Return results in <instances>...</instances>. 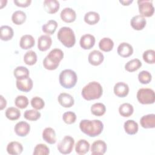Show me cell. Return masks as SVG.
<instances>
[{
  "label": "cell",
  "instance_id": "cell-20",
  "mask_svg": "<svg viewBox=\"0 0 155 155\" xmlns=\"http://www.w3.org/2000/svg\"><path fill=\"white\" fill-rule=\"evenodd\" d=\"M43 5L44 10L50 14L56 13L60 7L59 2L56 0H45Z\"/></svg>",
  "mask_w": 155,
  "mask_h": 155
},
{
  "label": "cell",
  "instance_id": "cell-7",
  "mask_svg": "<svg viewBox=\"0 0 155 155\" xmlns=\"http://www.w3.org/2000/svg\"><path fill=\"white\" fill-rule=\"evenodd\" d=\"M139 12L141 16L145 17L152 16L154 12V8L152 1L149 0H139L137 1Z\"/></svg>",
  "mask_w": 155,
  "mask_h": 155
},
{
  "label": "cell",
  "instance_id": "cell-5",
  "mask_svg": "<svg viewBox=\"0 0 155 155\" xmlns=\"http://www.w3.org/2000/svg\"><path fill=\"white\" fill-rule=\"evenodd\" d=\"M136 96L138 101L142 104H151L155 101L154 90L148 88H140L137 91Z\"/></svg>",
  "mask_w": 155,
  "mask_h": 155
},
{
  "label": "cell",
  "instance_id": "cell-47",
  "mask_svg": "<svg viewBox=\"0 0 155 155\" xmlns=\"http://www.w3.org/2000/svg\"><path fill=\"white\" fill-rule=\"evenodd\" d=\"M0 98H1V100H0V110H2L7 105V101L5 100V99L4 98V97L1 95L0 96Z\"/></svg>",
  "mask_w": 155,
  "mask_h": 155
},
{
  "label": "cell",
  "instance_id": "cell-18",
  "mask_svg": "<svg viewBox=\"0 0 155 155\" xmlns=\"http://www.w3.org/2000/svg\"><path fill=\"white\" fill-rule=\"evenodd\" d=\"M51 44V38L48 35H41L38 39V48L42 51H45L49 49Z\"/></svg>",
  "mask_w": 155,
  "mask_h": 155
},
{
  "label": "cell",
  "instance_id": "cell-3",
  "mask_svg": "<svg viewBox=\"0 0 155 155\" xmlns=\"http://www.w3.org/2000/svg\"><path fill=\"white\" fill-rule=\"evenodd\" d=\"M58 39L66 47L70 48L74 45L76 38L73 30L68 27H61L57 34Z\"/></svg>",
  "mask_w": 155,
  "mask_h": 155
},
{
  "label": "cell",
  "instance_id": "cell-29",
  "mask_svg": "<svg viewBox=\"0 0 155 155\" xmlns=\"http://www.w3.org/2000/svg\"><path fill=\"white\" fill-rule=\"evenodd\" d=\"M58 27V23L54 20H49L42 26V31L48 35H53Z\"/></svg>",
  "mask_w": 155,
  "mask_h": 155
},
{
  "label": "cell",
  "instance_id": "cell-2",
  "mask_svg": "<svg viewBox=\"0 0 155 155\" xmlns=\"http://www.w3.org/2000/svg\"><path fill=\"white\" fill-rule=\"evenodd\" d=\"M102 93L103 89L101 85L97 82L93 81L84 87L81 94L85 100L91 101L100 98Z\"/></svg>",
  "mask_w": 155,
  "mask_h": 155
},
{
  "label": "cell",
  "instance_id": "cell-4",
  "mask_svg": "<svg viewBox=\"0 0 155 155\" xmlns=\"http://www.w3.org/2000/svg\"><path fill=\"white\" fill-rule=\"evenodd\" d=\"M59 83L65 88L70 89L75 86L77 82V75L75 71L70 69L62 70L59 77Z\"/></svg>",
  "mask_w": 155,
  "mask_h": 155
},
{
  "label": "cell",
  "instance_id": "cell-35",
  "mask_svg": "<svg viewBox=\"0 0 155 155\" xmlns=\"http://www.w3.org/2000/svg\"><path fill=\"white\" fill-rule=\"evenodd\" d=\"M106 107L102 103L97 102L93 104L91 107V113L96 116H101L105 114Z\"/></svg>",
  "mask_w": 155,
  "mask_h": 155
},
{
  "label": "cell",
  "instance_id": "cell-21",
  "mask_svg": "<svg viewBox=\"0 0 155 155\" xmlns=\"http://www.w3.org/2000/svg\"><path fill=\"white\" fill-rule=\"evenodd\" d=\"M43 139L49 144H54L56 142V136L54 130L51 127L45 128L42 131Z\"/></svg>",
  "mask_w": 155,
  "mask_h": 155
},
{
  "label": "cell",
  "instance_id": "cell-23",
  "mask_svg": "<svg viewBox=\"0 0 155 155\" xmlns=\"http://www.w3.org/2000/svg\"><path fill=\"white\" fill-rule=\"evenodd\" d=\"M35 41L34 38L30 35H23L20 39L19 45L21 48L27 50L31 48L35 45Z\"/></svg>",
  "mask_w": 155,
  "mask_h": 155
},
{
  "label": "cell",
  "instance_id": "cell-9",
  "mask_svg": "<svg viewBox=\"0 0 155 155\" xmlns=\"http://www.w3.org/2000/svg\"><path fill=\"white\" fill-rule=\"evenodd\" d=\"M95 38L90 34H85L81 36L79 41L80 46L84 50L91 49L95 44Z\"/></svg>",
  "mask_w": 155,
  "mask_h": 155
},
{
  "label": "cell",
  "instance_id": "cell-44",
  "mask_svg": "<svg viewBox=\"0 0 155 155\" xmlns=\"http://www.w3.org/2000/svg\"><path fill=\"white\" fill-rule=\"evenodd\" d=\"M62 119L67 124H73L76 119V115L73 111H67L63 114Z\"/></svg>",
  "mask_w": 155,
  "mask_h": 155
},
{
  "label": "cell",
  "instance_id": "cell-6",
  "mask_svg": "<svg viewBox=\"0 0 155 155\" xmlns=\"http://www.w3.org/2000/svg\"><path fill=\"white\" fill-rule=\"evenodd\" d=\"M74 144V139L70 136H65L58 143V150L61 154H70L73 150Z\"/></svg>",
  "mask_w": 155,
  "mask_h": 155
},
{
  "label": "cell",
  "instance_id": "cell-37",
  "mask_svg": "<svg viewBox=\"0 0 155 155\" xmlns=\"http://www.w3.org/2000/svg\"><path fill=\"white\" fill-rule=\"evenodd\" d=\"M24 61L27 65H34L37 61V55L36 53L32 50L27 51L24 56Z\"/></svg>",
  "mask_w": 155,
  "mask_h": 155
},
{
  "label": "cell",
  "instance_id": "cell-43",
  "mask_svg": "<svg viewBox=\"0 0 155 155\" xmlns=\"http://www.w3.org/2000/svg\"><path fill=\"white\" fill-rule=\"evenodd\" d=\"M31 105L36 110H41L44 107L45 102L44 100L38 96H35L31 99Z\"/></svg>",
  "mask_w": 155,
  "mask_h": 155
},
{
  "label": "cell",
  "instance_id": "cell-19",
  "mask_svg": "<svg viewBox=\"0 0 155 155\" xmlns=\"http://www.w3.org/2000/svg\"><path fill=\"white\" fill-rule=\"evenodd\" d=\"M140 124L144 128H154L155 127V114H148L142 116L140 120Z\"/></svg>",
  "mask_w": 155,
  "mask_h": 155
},
{
  "label": "cell",
  "instance_id": "cell-22",
  "mask_svg": "<svg viewBox=\"0 0 155 155\" xmlns=\"http://www.w3.org/2000/svg\"><path fill=\"white\" fill-rule=\"evenodd\" d=\"M23 151L22 145L16 141H12L8 143L7 146V151L9 154L18 155L21 154Z\"/></svg>",
  "mask_w": 155,
  "mask_h": 155
},
{
  "label": "cell",
  "instance_id": "cell-12",
  "mask_svg": "<svg viewBox=\"0 0 155 155\" xmlns=\"http://www.w3.org/2000/svg\"><path fill=\"white\" fill-rule=\"evenodd\" d=\"M60 16L63 21L67 23H70L75 21L76 18V14L75 11L71 8L66 7L61 11Z\"/></svg>",
  "mask_w": 155,
  "mask_h": 155
},
{
  "label": "cell",
  "instance_id": "cell-26",
  "mask_svg": "<svg viewBox=\"0 0 155 155\" xmlns=\"http://www.w3.org/2000/svg\"><path fill=\"white\" fill-rule=\"evenodd\" d=\"M14 31L13 28L8 25H2L0 27V38L4 41H7L13 38Z\"/></svg>",
  "mask_w": 155,
  "mask_h": 155
},
{
  "label": "cell",
  "instance_id": "cell-39",
  "mask_svg": "<svg viewBox=\"0 0 155 155\" xmlns=\"http://www.w3.org/2000/svg\"><path fill=\"white\" fill-rule=\"evenodd\" d=\"M50 153V150L48 147L43 143L37 144L33 151L34 155H47Z\"/></svg>",
  "mask_w": 155,
  "mask_h": 155
},
{
  "label": "cell",
  "instance_id": "cell-45",
  "mask_svg": "<svg viewBox=\"0 0 155 155\" xmlns=\"http://www.w3.org/2000/svg\"><path fill=\"white\" fill-rule=\"evenodd\" d=\"M43 65L45 69L48 70H55L59 66V65L53 63L52 61L48 59V58L47 56L43 60Z\"/></svg>",
  "mask_w": 155,
  "mask_h": 155
},
{
  "label": "cell",
  "instance_id": "cell-48",
  "mask_svg": "<svg viewBox=\"0 0 155 155\" xmlns=\"http://www.w3.org/2000/svg\"><path fill=\"white\" fill-rule=\"evenodd\" d=\"M133 0H120L119 2L121 3L123 5H129L131 3L133 2Z\"/></svg>",
  "mask_w": 155,
  "mask_h": 155
},
{
  "label": "cell",
  "instance_id": "cell-10",
  "mask_svg": "<svg viewBox=\"0 0 155 155\" xmlns=\"http://www.w3.org/2000/svg\"><path fill=\"white\" fill-rule=\"evenodd\" d=\"M104 59V54L99 50H93L91 51L88 57V62L94 66H97L102 64Z\"/></svg>",
  "mask_w": 155,
  "mask_h": 155
},
{
  "label": "cell",
  "instance_id": "cell-30",
  "mask_svg": "<svg viewBox=\"0 0 155 155\" xmlns=\"http://www.w3.org/2000/svg\"><path fill=\"white\" fill-rule=\"evenodd\" d=\"M134 108L132 105L129 103H124L121 104L119 108V114L125 117H130L133 114Z\"/></svg>",
  "mask_w": 155,
  "mask_h": 155
},
{
  "label": "cell",
  "instance_id": "cell-34",
  "mask_svg": "<svg viewBox=\"0 0 155 155\" xmlns=\"http://www.w3.org/2000/svg\"><path fill=\"white\" fill-rule=\"evenodd\" d=\"M142 66V62L138 59H133L128 61L125 65V69L129 72L137 70Z\"/></svg>",
  "mask_w": 155,
  "mask_h": 155
},
{
  "label": "cell",
  "instance_id": "cell-25",
  "mask_svg": "<svg viewBox=\"0 0 155 155\" xmlns=\"http://www.w3.org/2000/svg\"><path fill=\"white\" fill-rule=\"evenodd\" d=\"M90 143L85 139L79 140L75 145V151L79 155H84L88 152Z\"/></svg>",
  "mask_w": 155,
  "mask_h": 155
},
{
  "label": "cell",
  "instance_id": "cell-38",
  "mask_svg": "<svg viewBox=\"0 0 155 155\" xmlns=\"http://www.w3.org/2000/svg\"><path fill=\"white\" fill-rule=\"evenodd\" d=\"M41 113L36 110H28L24 113V117L28 120L35 121L41 117Z\"/></svg>",
  "mask_w": 155,
  "mask_h": 155
},
{
  "label": "cell",
  "instance_id": "cell-13",
  "mask_svg": "<svg viewBox=\"0 0 155 155\" xmlns=\"http://www.w3.org/2000/svg\"><path fill=\"white\" fill-rule=\"evenodd\" d=\"M33 85V81L29 77L22 79L16 80V87L21 91L28 92L32 89Z\"/></svg>",
  "mask_w": 155,
  "mask_h": 155
},
{
  "label": "cell",
  "instance_id": "cell-41",
  "mask_svg": "<svg viewBox=\"0 0 155 155\" xmlns=\"http://www.w3.org/2000/svg\"><path fill=\"white\" fill-rule=\"evenodd\" d=\"M15 104L17 107L21 109H24L28 105V99L25 96L19 95L16 97Z\"/></svg>",
  "mask_w": 155,
  "mask_h": 155
},
{
  "label": "cell",
  "instance_id": "cell-32",
  "mask_svg": "<svg viewBox=\"0 0 155 155\" xmlns=\"http://www.w3.org/2000/svg\"><path fill=\"white\" fill-rule=\"evenodd\" d=\"M100 19L99 13L95 12H88L84 16V21L89 25H94L97 24Z\"/></svg>",
  "mask_w": 155,
  "mask_h": 155
},
{
  "label": "cell",
  "instance_id": "cell-24",
  "mask_svg": "<svg viewBox=\"0 0 155 155\" xmlns=\"http://www.w3.org/2000/svg\"><path fill=\"white\" fill-rule=\"evenodd\" d=\"M47 57L54 64L59 65L60 61L64 58V53L61 49L54 48L49 52Z\"/></svg>",
  "mask_w": 155,
  "mask_h": 155
},
{
  "label": "cell",
  "instance_id": "cell-42",
  "mask_svg": "<svg viewBox=\"0 0 155 155\" xmlns=\"http://www.w3.org/2000/svg\"><path fill=\"white\" fill-rule=\"evenodd\" d=\"M142 57L143 61L148 64H154L155 62V51L153 50H147L145 51Z\"/></svg>",
  "mask_w": 155,
  "mask_h": 155
},
{
  "label": "cell",
  "instance_id": "cell-40",
  "mask_svg": "<svg viewBox=\"0 0 155 155\" xmlns=\"http://www.w3.org/2000/svg\"><path fill=\"white\" fill-rule=\"evenodd\" d=\"M151 74L148 71L143 70L140 71L138 74V80L142 84H149L151 82Z\"/></svg>",
  "mask_w": 155,
  "mask_h": 155
},
{
  "label": "cell",
  "instance_id": "cell-28",
  "mask_svg": "<svg viewBox=\"0 0 155 155\" xmlns=\"http://www.w3.org/2000/svg\"><path fill=\"white\" fill-rule=\"evenodd\" d=\"M114 47L113 40L109 38H104L99 42V48L105 52H108L112 50Z\"/></svg>",
  "mask_w": 155,
  "mask_h": 155
},
{
  "label": "cell",
  "instance_id": "cell-14",
  "mask_svg": "<svg viewBox=\"0 0 155 155\" xmlns=\"http://www.w3.org/2000/svg\"><path fill=\"white\" fill-rule=\"evenodd\" d=\"M114 93L119 97H124L127 96L129 93L128 85L123 82L116 83L114 86Z\"/></svg>",
  "mask_w": 155,
  "mask_h": 155
},
{
  "label": "cell",
  "instance_id": "cell-17",
  "mask_svg": "<svg viewBox=\"0 0 155 155\" xmlns=\"http://www.w3.org/2000/svg\"><path fill=\"white\" fill-rule=\"evenodd\" d=\"M117 52L121 57L127 58L133 54V48L127 42H122L117 47Z\"/></svg>",
  "mask_w": 155,
  "mask_h": 155
},
{
  "label": "cell",
  "instance_id": "cell-11",
  "mask_svg": "<svg viewBox=\"0 0 155 155\" xmlns=\"http://www.w3.org/2000/svg\"><path fill=\"white\" fill-rule=\"evenodd\" d=\"M14 130L18 136L20 137H25L29 133L30 126L25 121H20L15 125Z\"/></svg>",
  "mask_w": 155,
  "mask_h": 155
},
{
  "label": "cell",
  "instance_id": "cell-15",
  "mask_svg": "<svg viewBox=\"0 0 155 155\" xmlns=\"http://www.w3.org/2000/svg\"><path fill=\"white\" fill-rule=\"evenodd\" d=\"M59 104L65 108H70L74 105V101L73 96L66 93H61L58 97Z\"/></svg>",
  "mask_w": 155,
  "mask_h": 155
},
{
  "label": "cell",
  "instance_id": "cell-36",
  "mask_svg": "<svg viewBox=\"0 0 155 155\" xmlns=\"http://www.w3.org/2000/svg\"><path fill=\"white\" fill-rule=\"evenodd\" d=\"M5 116L7 119L11 120H15L18 119L21 116L20 111L15 107L8 108L5 113Z\"/></svg>",
  "mask_w": 155,
  "mask_h": 155
},
{
  "label": "cell",
  "instance_id": "cell-33",
  "mask_svg": "<svg viewBox=\"0 0 155 155\" xmlns=\"http://www.w3.org/2000/svg\"><path fill=\"white\" fill-rule=\"evenodd\" d=\"M13 74L16 79H22L29 77V70L23 66L17 67L13 71Z\"/></svg>",
  "mask_w": 155,
  "mask_h": 155
},
{
  "label": "cell",
  "instance_id": "cell-16",
  "mask_svg": "<svg viewBox=\"0 0 155 155\" xmlns=\"http://www.w3.org/2000/svg\"><path fill=\"white\" fill-rule=\"evenodd\" d=\"M147 21L145 18L140 15L133 16L130 21V24L131 27L136 30H142L145 27Z\"/></svg>",
  "mask_w": 155,
  "mask_h": 155
},
{
  "label": "cell",
  "instance_id": "cell-8",
  "mask_svg": "<svg viewBox=\"0 0 155 155\" xmlns=\"http://www.w3.org/2000/svg\"><path fill=\"white\" fill-rule=\"evenodd\" d=\"M107 149L106 143L102 140L94 141L91 147V152L93 155H103Z\"/></svg>",
  "mask_w": 155,
  "mask_h": 155
},
{
  "label": "cell",
  "instance_id": "cell-31",
  "mask_svg": "<svg viewBox=\"0 0 155 155\" xmlns=\"http://www.w3.org/2000/svg\"><path fill=\"white\" fill-rule=\"evenodd\" d=\"M26 15L22 10L15 11L12 16V21L16 25H21L26 20Z\"/></svg>",
  "mask_w": 155,
  "mask_h": 155
},
{
  "label": "cell",
  "instance_id": "cell-1",
  "mask_svg": "<svg viewBox=\"0 0 155 155\" xmlns=\"http://www.w3.org/2000/svg\"><path fill=\"white\" fill-rule=\"evenodd\" d=\"M79 128L82 132L90 137L99 135L104 128V124L100 120H82L79 123Z\"/></svg>",
  "mask_w": 155,
  "mask_h": 155
},
{
  "label": "cell",
  "instance_id": "cell-46",
  "mask_svg": "<svg viewBox=\"0 0 155 155\" xmlns=\"http://www.w3.org/2000/svg\"><path fill=\"white\" fill-rule=\"evenodd\" d=\"M14 3L18 7H27L30 5L31 2V0H14Z\"/></svg>",
  "mask_w": 155,
  "mask_h": 155
},
{
  "label": "cell",
  "instance_id": "cell-27",
  "mask_svg": "<svg viewBox=\"0 0 155 155\" xmlns=\"http://www.w3.org/2000/svg\"><path fill=\"white\" fill-rule=\"evenodd\" d=\"M124 128L125 131L130 135H133L137 133L138 131V124L134 120H128L125 122L124 124Z\"/></svg>",
  "mask_w": 155,
  "mask_h": 155
}]
</instances>
